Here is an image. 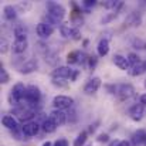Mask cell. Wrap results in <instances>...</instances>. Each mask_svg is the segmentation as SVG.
Segmentation results:
<instances>
[{"label":"cell","mask_w":146,"mask_h":146,"mask_svg":"<svg viewBox=\"0 0 146 146\" xmlns=\"http://www.w3.org/2000/svg\"><path fill=\"white\" fill-rule=\"evenodd\" d=\"M145 138H146V131H143V129L136 131V132L132 135V145L133 146H143Z\"/></svg>","instance_id":"obj_19"},{"label":"cell","mask_w":146,"mask_h":146,"mask_svg":"<svg viewBox=\"0 0 146 146\" xmlns=\"http://www.w3.org/2000/svg\"><path fill=\"white\" fill-rule=\"evenodd\" d=\"M143 115H145V106L142 104H135L129 108V116L132 121L138 122L143 118Z\"/></svg>","instance_id":"obj_10"},{"label":"cell","mask_w":146,"mask_h":146,"mask_svg":"<svg viewBox=\"0 0 146 146\" xmlns=\"http://www.w3.org/2000/svg\"><path fill=\"white\" fill-rule=\"evenodd\" d=\"M128 61H129L131 67H132V65H136V64H141V62H142V61H141V58H139V55H138L136 52H129V54H128Z\"/></svg>","instance_id":"obj_29"},{"label":"cell","mask_w":146,"mask_h":146,"mask_svg":"<svg viewBox=\"0 0 146 146\" xmlns=\"http://www.w3.org/2000/svg\"><path fill=\"white\" fill-rule=\"evenodd\" d=\"M7 50H9V41L6 38H1V43H0V51H1V54H6Z\"/></svg>","instance_id":"obj_36"},{"label":"cell","mask_w":146,"mask_h":146,"mask_svg":"<svg viewBox=\"0 0 146 146\" xmlns=\"http://www.w3.org/2000/svg\"><path fill=\"white\" fill-rule=\"evenodd\" d=\"M116 95L119 98V101H128L131 98L135 97V88L131 85V84H121L118 87V91H116Z\"/></svg>","instance_id":"obj_6"},{"label":"cell","mask_w":146,"mask_h":146,"mask_svg":"<svg viewBox=\"0 0 146 146\" xmlns=\"http://www.w3.org/2000/svg\"><path fill=\"white\" fill-rule=\"evenodd\" d=\"M99 87H101V78H99V77H92V78L85 84L84 92H85L87 95H92V94H95L98 90H99Z\"/></svg>","instance_id":"obj_12"},{"label":"cell","mask_w":146,"mask_h":146,"mask_svg":"<svg viewBox=\"0 0 146 146\" xmlns=\"http://www.w3.org/2000/svg\"><path fill=\"white\" fill-rule=\"evenodd\" d=\"M118 146H131V143H129L128 141H119Z\"/></svg>","instance_id":"obj_44"},{"label":"cell","mask_w":146,"mask_h":146,"mask_svg":"<svg viewBox=\"0 0 146 146\" xmlns=\"http://www.w3.org/2000/svg\"><path fill=\"white\" fill-rule=\"evenodd\" d=\"M97 62H98V58L95 55H91V57L88 58V67H90L91 70H94V68L97 67Z\"/></svg>","instance_id":"obj_37"},{"label":"cell","mask_w":146,"mask_h":146,"mask_svg":"<svg viewBox=\"0 0 146 146\" xmlns=\"http://www.w3.org/2000/svg\"><path fill=\"white\" fill-rule=\"evenodd\" d=\"M36 31H37V36H38L40 38H48L50 36L54 33V27H52V26H50L48 23L41 21V23H38V24H37Z\"/></svg>","instance_id":"obj_9"},{"label":"cell","mask_w":146,"mask_h":146,"mask_svg":"<svg viewBox=\"0 0 146 146\" xmlns=\"http://www.w3.org/2000/svg\"><path fill=\"white\" fill-rule=\"evenodd\" d=\"M40 99H41V92H40V88L36 87V85H29L27 90H26V97H24V102L26 105L34 108L40 104Z\"/></svg>","instance_id":"obj_4"},{"label":"cell","mask_w":146,"mask_h":146,"mask_svg":"<svg viewBox=\"0 0 146 146\" xmlns=\"http://www.w3.org/2000/svg\"><path fill=\"white\" fill-rule=\"evenodd\" d=\"M95 4H97V1H95V0H85V1H82V3H81V9H82L84 11H87V13H88V11L91 10V7H94Z\"/></svg>","instance_id":"obj_32"},{"label":"cell","mask_w":146,"mask_h":146,"mask_svg":"<svg viewBox=\"0 0 146 146\" xmlns=\"http://www.w3.org/2000/svg\"><path fill=\"white\" fill-rule=\"evenodd\" d=\"M41 128H43V131L46 133H54L55 129H57V125L54 123V121L51 118H46L43 121V123H41Z\"/></svg>","instance_id":"obj_21"},{"label":"cell","mask_w":146,"mask_h":146,"mask_svg":"<svg viewBox=\"0 0 146 146\" xmlns=\"http://www.w3.org/2000/svg\"><path fill=\"white\" fill-rule=\"evenodd\" d=\"M26 90L27 87H24V84L21 82H17L11 91H10V95H9V102L11 105H20L23 101H24V97H26Z\"/></svg>","instance_id":"obj_3"},{"label":"cell","mask_w":146,"mask_h":146,"mask_svg":"<svg viewBox=\"0 0 146 146\" xmlns=\"http://www.w3.org/2000/svg\"><path fill=\"white\" fill-rule=\"evenodd\" d=\"M58 60H60V58H58V52H57V51H48V52L46 54V61L48 62L50 65H55Z\"/></svg>","instance_id":"obj_26"},{"label":"cell","mask_w":146,"mask_h":146,"mask_svg":"<svg viewBox=\"0 0 146 146\" xmlns=\"http://www.w3.org/2000/svg\"><path fill=\"white\" fill-rule=\"evenodd\" d=\"M143 146H146V138H145V142H143Z\"/></svg>","instance_id":"obj_47"},{"label":"cell","mask_w":146,"mask_h":146,"mask_svg":"<svg viewBox=\"0 0 146 146\" xmlns=\"http://www.w3.org/2000/svg\"><path fill=\"white\" fill-rule=\"evenodd\" d=\"M129 75H132V77H139V75H142L143 72H145V67H143V61L141 62V64H136V65H132L131 68H129Z\"/></svg>","instance_id":"obj_22"},{"label":"cell","mask_w":146,"mask_h":146,"mask_svg":"<svg viewBox=\"0 0 146 146\" xmlns=\"http://www.w3.org/2000/svg\"><path fill=\"white\" fill-rule=\"evenodd\" d=\"M1 123H3L4 128H7V129H10V131L19 129V123H17V121H16L11 115H4V116L1 118Z\"/></svg>","instance_id":"obj_18"},{"label":"cell","mask_w":146,"mask_h":146,"mask_svg":"<svg viewBox=\"0 0 146 146\" xmlns=\"http://www.w3.org/2000/svg\"><path fill=\"white\" fill-rule=\"evenodd\" d=\"M54 146H68V142H67V139H57Z\"/></svg>","instance_id":"obj_40"},{"label":"cell","mask_w":146,"mask_h":146,"mask_svg":"<svg viewBox=\"0 0 146 146\" xmlns=\"http://www.w3.org/2000/svg\"><path fill=\"white\" fill-rule=\"evenodd\" d=\"M119 13H116V11H112V13H109V14H106L105 17H102V20H101V23L102 24H106V23H109L111 20H113L116 16H118Z\"/></svg>","instance_id":"obj_34"},{"label":"cell","mask_w":146,"mask_h":146,"mask_svg":"<svg viewBox=\"0 0 146 146\" xmlns=\"http://www.w3.org/2000/svg\"><path fill=\"white\" fill-rule=\"evenodd\" d=\"M113 64L119 70H122V71H126V70L129 71V68H131V64H129L128 58L123 57V55H121V54H115L113 55Z\"/></svg>","instance_id":"obj_15"},{"label":"cell","mask_w":146,"mask_h":146,"mask_svg":"<svg viewBox=\"0 0 146 146\" xmlns=\"http://www.w3.org/2000/svg\"><path fill=\"white\" fill-rule=\"evenodd\" d=\"M60 33H61L62 37L68 38V37H71V34H72V29H71L68 24H62V26L60 27Z\"/></svg>","instance_id":"obj_28"},{"label":"cell","mask_w":146,"mask_h":146,"mask_svg":"<svg viewBox=\"0 0 146 146\" xmlns=\"http://www.w3.org/2000/svg\"><path fill=\"white\" fill-rule=\"evenodd\" d=\"M71 37H72V40H75V41L81 40V31H80V29H78V27L72 29V34H71Z\"/></svg>","instance_id":"obj_38"},{"label":"cell","mask_w":146,"mask_h":146,"mask_svg":"<svg viewBox=\"0 0 146 146\" xmlns=\"http://www.w3.org/2000/svg\"><path fill=\"white\" fill-rule=\"evenodd\" d=\"M31 7H33L31 1H20V3L16 6V9H17V10H20L21 13H27V11H30V10H31Z\"/></svg>","instance_id":"obj_27"},{"label":"cell","mask_w":146,"mask_h":146,"mask_svg":"<svg viewBox=\"0 0 146 146\" xmlns=\"http://www.w3.org/2000/svg\"><path fill=\"white\" fill-rule=\"evenodd\" d=\"M78 75H80V71H78V70H77V71H74V74H72V77H71V81H77Z\"/></svg>","instance_id":"obj_43"},{"label":"cell","mask_w":146,"mask_h":146,"mask_svg":"<svg viewBox=\"0 0 146 146\" xmlns=\"http://www.w3.org/2000/svg\"><path fill=\"white\" fill-rule=\"evenodd\" d=\"M80 54H81V51H71V52H68L67 54V62L68 64H78Z\"/></svg>","instance_id":"obj_25"},{"label":"cell","mask_w":146,"mask_h":146,"mask_svg":"<svg viewBox=\"0 0 146 146\" xmlns=\"http://www.w3.org/2000/svg\"><path fill=\"white\" fill-rule=\"evenodd\" d=\"M51 82H52V85H54V87H58V88H67V87H68V84H67L64 80L52 78V80H51Z\"/></svg>","instance_id":"obj_33"},{"label":"cell","mask_w":146,"mask_h":146,"mask_svg":"<svg viewBox=\"0 0 146 146\" xmlns=\"http://www.w3.org/2000/svg\"><path fill=\"white\" fill-rule=\"evenodd\" d=\"M118 4H119V1H115V0H108V1H105V3H104V7H105V9H112V10H115Z\"/></svg>","instance_id":"obj_35"},{"label":"cell","mask_w":146,"mask_h":146,"mask_svg":"<svg viewBox=\"0 0 146 146\" xmlns=\"http://www.w3.org/2000/svg\"><path fill=\"white\" fill-rule=\"evenodd\" d=\"M145 48H146V44H145Z\"/></svg>","instance_id":"obj_49"},{"label":"cell","mask_w":146,"mask_h":146,"mask_svg":"<svg viewBox=\"0 0 146 146\" xmlns=\"http://www.w3.org/2000/svg\"><path fill=\"white\" fill-rule=\"evenodd\" d=\"M72 74H74V70H71L67 65H61L52 70V78H58V80H67V78L71 80Z\"/></svg>","instance_id":"obj_7"},{"label":"cell","mask_w":146,"mask_h":146,"mask_svg":"<svg viewBox=\"0 0 146 146\" xmlns=\"http://www.w3.org/2000/svg\"><path fill=\"white\" fill-rule=\"evenodd\" d=\"M143 67H145V71H146V61H143Z\"/></svg>","instance_id":"obj_46"},{"label":"cell","mask_w":146,"mask_h":146,"mask_svg":"<svg viewBox=\"0 0 146 146\" xmlns=\"http://www.w3.org/2000/svg\"><path fill=\"white\" fill-rule=\"evenodd\" d=\"M141 23H142V16L139 11H132L125 19V24L129 27H138V26H141Z\"/></svg>","instance_id":"obj_13"},{"label":"cell","mask_w":146,"mask_h":146,"mask_svg":"<svg viewBox=\"0 0 146 146\" xmlns=\"http://www.w3.org/2000/svg\"><path fill=\"white\" fill-rule=\"evenodd\" d=\"M43 146H52V143H51L50 141H47V142H44V143H43Z\"/></svg>","instance_id":"obj_45"},{"label":"cell","mask_w":146,"mask_h":146,"mask_svg":"<svg viewBox=\"0 0 146 146\" xmlns=\"http://www.w3.org/2000/svg\"><path fill=\"white\" fill-rule=\"evenodd\" d=\"M50 118L54 121V123L57 126H61L67 122V113L64 111H60V109H54L51 113H50Z\"/></svg>","instance_id":"obj_14"},{"label":"cell","mask_w":146,"mask_h":146,"mask_svg":"<svg viewBox=\"0 0 146 146\" xmlns=\"http://www.w3.org/2000/svg\"><path fill=\"white\" fill-rule=\"evenodd\" d=\"M87 139H88V132H87V131H82V132L75 138L72 146H84L87 143Z\"/></svg>","instance_id":"obj_23"},{"label":"cell","mask_w":146,"mask_h":146,"mask_svg":"<svg viewBox=\"0 0 146 146\" xmlns=\"http://www.w3.org/2000/svg\"><path fill=\"white\" fill-rule=\"evenodd\" d=\"M3 16H4V19H6L7 21H14L16 17H17V9H16V6H11V4L4 6V9H3Z\"/></svg>","instance_id":"obj_17"},{"label":"cell","mask_w":146,"mask_h":146,"mask_svg":"<svg viewBox=\"0 0 146 146\" xmlns=\"http://www.w3.org/2000/svg\"><path fill=\"white\" fill-rule=\"evenodd\" d=\"M37 70H38V61L36 58H30V60H27L26 62H23L19 67V72L20 74H31V72H34Z\"/></svg>","instance_id":"obj_8"},{"label":"cell","mask_w":146,"mask_h":146,"mask_svg":"<svg viewBox=\"0 0 146 146\" xmlns=\"http://www.w3.org/2000/svg\"><path fill=\"white\" fill-rule=\"evenodd\" d=\"M98 123H99V122H95V123H94V125H90V129H88V133H94V132H95V129H97V125Z\"/></svg>","instance_id":"obj_41"},{"label":"cell","mask_w":146,"mask_h":146,"mask_svg":"<svg viewBox=\"0 0 146 146\" xmlns=\"http://www.w3.org/2000/svg\"><path fill=\"white\" fill-rule=\"evenodd\" d=\"M9 81H10V75L7 74V71H6L4 67L1 65V67H0V82H1L3 85H6Z\"/></svg>","instance_id":"obj_30"},{"label":"cell","mask_w":146,"mask_h":146,"mask_svg":"<svg viewBox=\"0 0 146 146\" xmlns=\"http://www.w3.org/2000/svg\"><path fill=\"white\" fill-rule=\"evenodd\" d=\"M13 113L17 116V119L20 122L27 123V122H31V119L36 116V109L24 104V105H17L13 109Z\"/></svg>","instance_id":"obj_2"},{"label":"cell","mask_w":146,"mask_h":146,"mask_svg":"<svg viewBox=\"0 0 146 146\" xmlns=\"http://www.w3.org/2000/svg\"><path fill=\"white\" fill-rule=\"evenodd\" d=\"M38 131H40V125L34 121L23 123V126H21V132L24 136H36L38 133Z\"/></svg>","instance_id":"obj_11"},{"label":"cell","mask_w":146,"mask_h":146,"mask_svg":"<svg viewBox=\"0 0 146 146\" xmlns=\"http://www.w3.org/2000/svg\"><path fill=\"white\" fill-rule=\"evenodd\" d=\"M27 47H29L27 38H14V43L11 46L13 52H16V54H23L27 50Z\"/></svg>","instance_id":"obj_16"},{"label":"cell","mask_w":146,"mask_h":146,"mask_svg":"<svg viewBox=\"0 0 146 146\" xmlns=\"http://www.w3.org/2000/svg\"><path fill=\"white\" fill-rule=\"evenodd\" d=\"M13 33H14V37H16V38H27V29H26L24 26H17V27H14Z\"/></svg>","instance_id":"obj_24"},{"label":"cell","mask_w":146,"mask_h":146,"mask_svg":"<svg viewBox=\"0 0 146 146\" xmlns=\"http://www.w3.org/2000/svg\"><path fill=\"white\" fill-rule=\"evenodd\" d=\"M97 51L99 57H105L109 52V40L108 38H101L97 46Z\"/></svg>","instance_id":"obj_20"},{"label":"cell","mask_w":146,"mask_h":146,"mask_svg":"<svg viewBox=\"0 0 146 146\" xmlns=\"http://www.w3.org/2000/svg\"><path fill=\"white\" fill-rule=\"evenodd\" d=\"M139 104H142L143 106H146V94H142L139 98Z\"/></svg>","instance_id":"obj_42"},{"label":"cell","mask_w":146,"mask_h":146,"mask_svg":"<svg viewBox=\"0 0 146 146\" xmlns=\"http://www.w3.org/2000/svg\"><path fill=\"white\" fill-rule=\"evenodd\" d=\"M77 119H78V116H77V111H75L74 108H71V109L68 111V113H67V122H70V123H75Z\"/></svg>","instance_id":"obj_31"},{"label":"cell","mask_w":146,"mask_h":146,"mask_svg":"<svg viewBox=\"0 0 146 146\" xmlns=\"http://www.w3.org/2000/svg\"><path fill=\"white\" fill-rule=\"evenodd\" d=\"M97 141L98 142H108L109 141V135L108 133H101V135H98V138H97Z\"/></svg>","instance_id":"obj_39"},{"label":"cell","mask_w":146,"mask_h":146,"mask_svg":"<svg viewBox=\"0 0 146 146\" xmlns=\"http://www.w3.org/2000/svg\"><path fill=\"white\" fill-rule=\"evenodd\" d=\"M143 85H145V88H146V80H145V82H143Z\"/></svg>","instance_id":"obj_48"},{"label":"cell","mask_w":146,"mask_h":146,"mask_svg":"<svg viewBox=\"0 0 146 146\" xmlns=\"http://www.w3.org/2000/svg\"><path fill=\"white\" fill-rule=\"evenodd\" d=\"M65 7L57 1H48L47 3V23L50 26H62L61 21L65 17Z\"/></svg>","instance_id":"obj_1"},{"label":"cell","mask_w":146,"mask_h":146,"mask_svg":"<svg viewBox=\"0 0 146 146\" xmlns=\"http://www.w3.org/2000/svg\"><path fill=\"white\" fill-rule=\"evenodd\" d=\"M74 105V98L68 97V95H57L52 99V106L55 109L64 111V109H71Z\"/></svg>","instance_id":"obj_5"}]
</instances>
